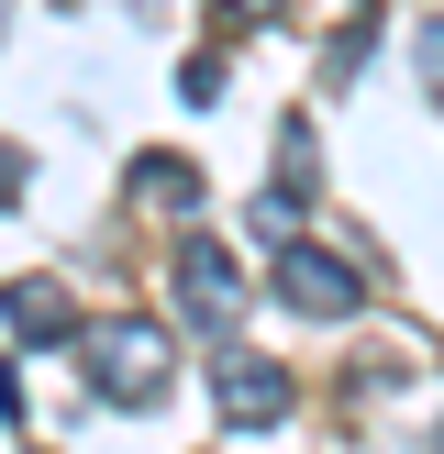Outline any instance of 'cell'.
<instances>
[{
	"mask_svg": "<svg viewBox=\"0 0 444 454\" xmlns=\"http://www.w3.org/2000/svg\"><path fill=\"white\" fill-rule=\"evenodd\" d=\"M266 288H278L300 322H355V310H367V278H355L345 255H322V244H278V278Z\"/></svg>",
	"mask_w": 444,
	"mask_h": 454,
	"instance_id": "cell-3",
	"label": "cell"
},
{
	"mask_svg": "<svg viewBox=\"0 0 444 454\" xmlns=\"http://www.w3.org/2000/svg\"><path fill=\"white\" fill-rule=\"evenodd\" d=\"M289 399H300V377H289L278 355H256V344L211 355V421L222 433H266V421H289Z\"/></svg>",
	"mask_w": 444,
	"mask_h": 454,
	"instance_id": "cell-2",
	"label": "cell"
},
{
	"mask_svg": "<svg viewBox=\"0 0 444 454\" xmlns=\"http://www.w3.org/2000/svg\"><path fill=\"white\" fill-rule=\"evenodd\" d=\"M133 189H145L155 211H200V167L189 155H133Z\"/></svg>",
	"mask_w": 444,
	"mask_h": 454,
	"instance_id": "cell-6",
	"label": "cell"
},
{
	"mask_svg": "<svg viewBox=\"0 0 444 454\" xmlns=\"http://www.w3.org/2000/svg\"><path fill=\"white\" fill-rule=\"evenodd\" d=\"M0 322H12L22 344H78V300H67L56 278H12L0 288Z\"/></svg>",
	"mask_w": 444,
	"mask_h": 454,
	"instance_id": "cell-5",
	"label": "cell"
},
{
	"mask_svg": "<svg viewBox=\"0 0 444 454\" xmlns=\"http://www.w3.org/2000/svg\"><path fill=\"white\" fill-rule=\"evenodd\" d=\"M222 89H234V78H222V56H189V78H178V100H189V111H211Z\"/></svg>",
	"mask_w": 444,
	"mask_h": 454,
	"instance_id": "cell-7",
	"label": "cell"
},
{
	"mask_svg": "<svg viewBox=\"0 0 444 454\" xmlns=\"http://www.w3.org/2000/svg\"><path fill=\"white\" fill-rule=\"evenodd\" d=\"M178 310H189L200 333H222V322L244 310V266L222 255L211 233H189V244H178Z\"/></svg>",
	"mask_w": 444,
	"mask_h": 454,
	"instance_id": "cell-4",
	"label": "cell"
},
{
	"mask_svg": "<svg viewBox=\"0 0 444 454\" xmlns=\"http://www.w3.org/2000/svg\"><path fill=\"white\" fill-rule=\"evenodd\" d=\"M411 56H422V89H433V100H444V12L422 22V34H411Z\"/></svg>",
	"mask_w": 444,
	"mask_h": 454,
	"instance_id": "cell-8",
	"label": "cell"
},
{
	"mask_svg": "<svg viewBox=\"0 0 444 454\" xmlns=\"http://www.w3.org/2000/svg\"><path fill=\"white\" fill-rule=\"evenodd\" d=\"M78 366H89V399H123V411H145V399H167V333L155 322H78Z\"/></svg>",
	"mask_w": 444,
	"mask_h": 454,
	"instance_id": "cell-1",
	"label": "cell"
},
{
	"mask_svg": "<svg viewBox=\"0 0 444 454\" xmlns=\"http://www.w3.org/2000/svg\"><path fill=\"white\" fill-rule=\"evenodd\" d=\"M222 22H278V0H211Z\"/></svg>",
	"mask_w": 444,
	"mask_h": 454,
	"instance_id": "cell-9",
	"label": "cell"
}]
</instances>
